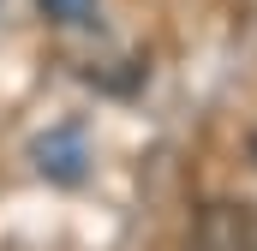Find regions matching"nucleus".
I'll use <instances>...</instances> for the list:
<instances>
[{"label": "nucleus", "mask_w": 257, "mask_h": 251, "mask_svg": "<svg viewBox=\"0 0 257 251\" xmlns=\"http://www.w3.org/2000/svg\"><path fill=\"white\" fill-rule=\"evenodd\" d=\"M42 6V18H54V24H84L90 12H96V0H36Z\"/></svg>", "instance_id": "1"}]
</instances>
